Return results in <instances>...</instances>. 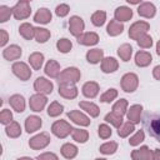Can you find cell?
Masks as SVG:
<instances>
[{"mask_svg": "<svg viewBox=\"0 0 160 160\" xmlns=\"http://www.w3.org/2000/svg\"><path fill=\"white\" fill-rule=\"evenodd\" d=\"M142 124L148 130L149 135L155 138L160 142V114L146 112L142 119Z\"/></svg>", "mask_w": 160, "mask_h": 160, "instance_id": "6da1fadb", "label": "cell"}, {"mask_svg": "<svg viewBox=\"0 0 160 160\" xmlns=\"http://www.w3.org/2000/svg\"><path fill=\"white\" fill-rule=\"evenodd\" d=\"M81 78V72L78 68H74V66H70V68H66L61 71L60 76L58 78L59 80V84H76Z\"/></svg>", "mask_w": 160, "mask_h": 160, "instance_id": "7a4b0ae2", "label": "cell"}, {"mask_svg": "<svg viewBox=\"0 0 160 160\" xmlns=\"http://www.w3.org/2000/svg\"><path fill=\"white\" fill-rule=\"evenodd\" d=\"M72 130L74 128H71V125L65 120H58L51 125V132L59 139L66 138L69 134L72 132Z\"/></svg>", "mask_w": 160, "mask_h": 160, "instance_id": "3957f363", "label": "cell"}, {"mask_svg": "<svg viewBox=\"0 0 160 160\" xmlns=\"http://www.w3.org/2000/svg\"><path fill=\"white\" fill-rule=\"evenodd\" d=\"M121 89L125 92H134L139 86V78L134 72H128L121 78Z\"/></svg>", "mask_w": 160, "mask_h": 160, "instance_id": "277c9868", "label": "cell"}, {"mask_svg": "<svg viewBox=\"0 0 160 160\" xmlns=\"http://www.w3.org/2000/svg\"><path fill=\"white\" fill-rule=\"evenodd\" d=\"M12 9V15L16 20H24L26 18L30 16L31 14V6H30V2L26 1V0H22V1H19L16 2V5Z\"/></svg>", "mask_w": 160, "mask_h": 160, "instance_id": "5b68a950", "label": "cell"}, {"mask_svg": "<svg viewBox=\"0 0 160 160\" xmlns=\"http://www.w3.org/2000/svg\"><path fill=\"white\" fill-rule=\"evenodd\" d=\"M149 29H150L149 22H146V21H135L130 26V29H129V36L132 40H136L138 41L139 38H141L142 35H145Z\"/></svg>", "mask_w": 160, "mask_h": 160, "instance_id": "8992f818", "label": "cell"}, {"mask_svg": "<svg viewBox=\"0 0 160 160\" xmlns=\"http://www.w3.org/2000/svg\"><path fill=\"white\" fill-rule=\"evenodd\" d=\"M50 140L51 139H50V135L48 132H40L29 140V146L32 150H40V149L46 148L50 144Z\"/></svg>", "mask_w": 160, "mask_h": 160, "instance_id": "52a82bcc", "label": "cell"}, {"mask_svg": "<svg viewBox=\"0 0 160 160\" xmlns=\"http://www.w3.org/2000/svg\"><path fill=\"white\" fill-rule=\"evenodd\" d=\"M11 70H12L14 75L18 76V78H19L20 80H22V81L29 80L30 76H31V70H30V68L28 66V64H25V62H22V61H16V62H14L12 66H11Z\"/></svg>", "mask_w": 160, "mask_h": 160, "instance_id": "ba28073f", "label": "cell"}, {"mask_svg": "<svg viewBox=\"0 0 160 160\" xmlns=\"http://www.w3.org/2000/svg\"><path fill=\"white\" fill-rule=\"evenodd\" d=\"M48 102V99L44 94H34L32 96H30V100H29V106L32 111L35 112H40L44 110L45 105Z\"/></svg>", "mask_w": 160, "mask_h": 160, "instance_id": "9c48e42d", "label": "cell"}, {"mask_svg": "<svg viewBox=\"0 0 160 160\" xmlns=\"http://www.w3.org/2000/svg\"><path fill=\"white\" fill-rule=\"evenodd\" d=\"M34 89L36 92L39 94H44V95H48V94H51L52 92V89H54V85L50 80L40 76L35 80L34 82Z\"/></svg>", "mask_w": 160, "mask_h": 160, "instance_id": "30bf717a", "label": "cell"}, {"mask_svg": "<svg viewBox=\"0 0 160 160\" xmlns=\"http://www.w3.org/2000/svg\"><path fill=\"white\" fill-rule=\"evenodd\" d=\"M84 29H85V24H84V20L80 16L74 15L69 19V30L75 38L80 36L82 34Z\"/></svg>", "mask_w": 160, "mask_h": 160, "instance_id": "8fae6325", "label": "cell"}, {"mask_svg": "<svg viewBox=\"0 0 160 160\" xmlns=\"http://www.w3.org/2000/svg\"><path fill=\"white\" fill-rule=\"evenodd\" d=\"M68 118L72 122H75V124H78L80 126H88V125H90V121H91L84 112H81L79 110H71V111H69L68 112Z\"/></svg>", "mask_w": 160, "mask_h": 160, "instance_id": "7c38bea8", "label": "cell"}, {"mask_svg": "<svg viewBox=\"0 0 160 160\" xmlns=\"http://www.w3.org/2000/svg\"><path fill=\"white\" fill-rule=\"evenodd\" d=\"M59 95L65 99H75L78 96V88L74 84H59Z\"/></svg>", "mask_w": 160, "mask_h": 160, "instance_id": "4fadbf2b", "label": "cell"}, {"mask_svg": "<svg viewBox=\"0 0 160 160\" xmlns=\"http://www.w3.org/2000/svg\"><path fill=\"white\" fill-rule=\"evenodd\" d=\"M138 14L142 18H146V19H150V18H154L155 14H156V8L152 2H141L138 8Z\"/></svg>", "mask_w": 160, "mask_h": 160, "instance_id": "5bb4252c", "label": "cell"}, {"mask_svg": "<svg viewBox=\"0 0 160 160\" xmlns=\"http://www.w3.org/2000/svg\"><path fill=\"white\" fill-rule=\"evenodd\" d=\"M22 54V50L19 45H10L8 48H5L2 50V56L4 59L9 60V61H12V60H18Z\"/></svg>", "mask_w": 160, "mask_h": 160, "instance_id": "9a60e30c", "label": "cell"}, {"mask_svg": "<svg viewBox=\"0 0 160 160\" xmlns=\"http://www.w3.org/2000/svg\"><path fill=\"white\" fill-rule=\"evenodd\" d=\"M78 39V42L81 44V45H86V46H91V45H95L99 42V35L96 32H82L80 36L76 38Z\"/></svg>", "mask_w": 160, "mask_h": 160, "instance_id": "2e32d148", "label": "cell"}, {"mask_svg": "<svg viewBox=\"0 0 160 160\" xmlns=\"http://www.w3.org/2000/svg\"><path fill=\"white\" fill-rule=\"evenodd\" d=\"M42 125L41 118L36 116V115H30L26 118L25 120V130L30 134V132H35L36 130H39Z\"/></svg>", "mask_w": 160, "mask_h": 160, "instance_id": "e0dca14e", "label": "cell"}, {"mask_svg": "<svg viewBox=\"0 0 160 160\" xmlns=\"http://www.w3.org/2000/svg\"><path fill=\"white\" fill-rule=\"evenodd\" d=\"M132 160H152V151L148 146H141L140 149L131 151Z\"/></svg>", "mask_w": 160, "mask_h": 160, "instance_id": "ac0fdd59", "label": "cell"}, {"mask_svg": "<svg viewBox=\"0 0 160 160\" xmlns=\"http://www.w3.org/2000/svg\"><path fill=\"white\" fill-rule=\"evenodd\" d=\"M114 16H115V20L119 22L129 21L132 18V10L128 6H119V8H116Z\"/></svg>", "mask_w": 160, "mask_h": 160, "instance_id": "d6986e66", "label": "cell"}, {"mask_svg": "<svg viewBox=\"0 0 160 160\" xmlns=\"http://www.w3.org/2000/svg\"><path fill=\"white\" fill-rule=\"evenodd\" d=\"M10 106L16 111V112H22L25 110V99L20 94H14L9 99Z\"/></svg>", "mask_w": 160, "mask_h": 160, "instance_id": "ffe728a7", "label": "cell"}, {"mask_svg": "<svg viewBox=\"0 0 160 160\" xmlns=\"http://www.w3.org/2000/svg\"><path fill=\"white\" fill-rule=\"evenodd\" d=\"M52 19V15H51V11L46 8H40L36 14L34 15V21L35 22H39V24H49Z\"/></svg>", "mask_w": 160, "mask_h": 160, "instance_id": "44dd1931", "label": "cell"}, {"mask_svg": "<svg viewBox=\"0 0 160 160\" xmlns=\"http://www.w3.org/2000/svg\"><path fill=\"white\" fill-rule=\"evenodd\" d=\"M141 111H142V106L139 104L131 105L130 109L126 111V116L128 120L131 121L132 124H139L140 122V116H141Z\"/></svg>", "mask_w": 160, "mask_h": 160, "instance_id": "7402d4cb", "label": "cell"}, {"mask_svg": "<svg viewBox=\"0 0 160 160\" xmlns=\"http://www.w3.org/2000/svg\"><path fill=\"white\" fill-rule=\"evenodd\" d=\"M119 68V62L115 58H104L102 61H101V70L102 72L105 74H110V72H114L116 71Z\"/></svg>", "mask_w": 160, "mask_h": 160, "instance_id": "603a6c76", "label": "cell"}, {"mask_svg": "<svg viewBox=\"0 0 160 160\" xmlns=\"http://www.w3.org/2000/svg\"><path fill=\"white\" fill-rule=\"evenodd\" d=\"M44 71H45V74H46L48 76H50V78H52V79L59 78L60 74H61V72H60V65H59V62L55 61V60H52V59H50V60L46 62Z\"/></svg>", "mask_w": 160, "mask_h": 160, "instance_id": "cb8c5ba5", "label": "cell"}, {"mask_svg": "<svg viewBox=\"0 0 160 160\" xmlns=\"http://www.w3.org/2000/svg\"><path fill=\"white\" fill-rule=\"evenodd\" d=\"M152 61V56L150 52L148 51H138L136 55H135V64L140 68H145L148 65H150Z\"/></svg>", "mask_w": 160, "mask_h": 160, "instance_id": "d4e9b609", "label": "cell"}, {"mask_svg": "<svg viewBox=\"0 0 160 160\" xmlns=\"http://www.w3.org/2000/svg\"><path fill=\"white\" fill-rule=\"evenodd\" d=\"M99 92V84L95 81H88L82 85V94L89 99H94Z\"/></svg>", "mask_w": 160, "mask_h": 160, "instance_id": "484cf974", "label": "cell"}, {"mask_svg": "<svg viewBox=\"0 0 160 160\" xmlns=\"http://www.w3.org/2000/svg\"><path fill=\"white\" fill-rule=\"evenodd\" d=\"M79 106H80L82 110H85L91 118H98L99 114H100L99 106H98L96 104L91 102V101H80V102H79Z\"/></svg>", "mask_w": 160, "mask_h": 160, "instance_id": "4316f807", "label": "cell"}, {"mask_svg": "<svg viewBox=\"0 0 160 160\" xmlns=\"http://www.w3.org/2000/svg\"><path fill=\"white\" fill-rule=\"evenodd\" d=\"M122 31H124V25H122V22H119V21H116L115 19L110 20V22H109L108 26H106V32H108L110 36L120 35Z\"/></svg>", "mask_w": 160, "mask_h": 160, "instance_id": "83f0119b", "label": "cell"}, {"mask_svg": "<svg viewBox=\"0 0 160 160\" xmlns=\"http://www.w3.org/2000/svg\"><path fill=\"white\" fill-rule=\"evenodd\" d=\"M19 32L25 40H31L35 38V28L29 22H22L19 26Z\"/></svg>", "mask_w": 160, "mask_h": 160, "instance_id": "f1b7e54d", "label": "cell"}, {"mask_svg": "<svg viewBox=\"0 0 160 160\" xmlns=\"http://www.w3.org/2000/svg\"><path fill=\"white\" fill-rule=\"evenodd\" d=\"M104 59V50L101 49H91L86 52V60L90 64H98Z\"/></svg>", "mask_w": 160, "mask_h": 160, "instance_id": "f546056e", "label": "cell"}, {"mask_svg": "<svg viewBox=\"0 0 160 160\" xmlns=\"http://www.w3.org/2000/svg\"><path fill=\"white\" fill-rule=\"evenodd\" d=\"M5 132L9 138H12V139H16L21 135V126L18 121H11L10 124L6 125L5 128Z\"/></svg>", "mask_w": 160, "mask_h": 160, "instance_id": "4dcf8cb0", "label": "cell"}, {"mask_svg": "<svg viewBox=\"0 0 160 160\" xmlns=\"http://www.w3.org/2000/svg\"><path fill=\"white\" fill-rule=\"evenodd\" d=\"M28 60H29V62H30V65L34 70H40L41 66H42V62H44V55L41 52L35 51V52L29 55Z\"/></svg>", "mask_w": 160, "mask_h": 160, "instance_id": "1f68e13d", "label": "cell"}, {"mask_svg": "<svg viewBox=\"0 0 160 160\" xmlns=\"http://www.w3.org/2000/svg\"><path fill=\"white\" fill-rule=\"evenodd\" d=\"M61 151V155L65 158V159H74L76 155H78V148L74 145V144H70V142H66L61 146L60 149Z\"/></svg>", "mask_w": 160, "mask_h": 160, "instance_id": "d6a6232c", "label": "cell"}, {"mask_svg": "<svg viewBox=\"0 0 160 160\" xmlns=\"http://www.w3.org/2000/svg\"><path fill=\"white\" fill-rule=\"evenodd\" d=\"M118 55L122 61H129L132 55V46L129 44H122L118 49Z\"/></svg>", "mask_w": 160, "mask_h": 160, "instance_id": "836d02e7", "label": "cell"}, {"mask_svg": "<svg viewBox=\"0 0 160 160\" xmlns=\"http://www.w3.org/2000/svg\"><path fill=\"white\" fill-rule=\"evenodd\" d=\"M50 39V31L45 28H35V40L40 44L46 42Z\"/></svg>", "mask_w": 160, "mask_h": 160, "instance_id": "e575fe53", "label": "cell"}, {"mask_svg": "<svg viewBox=\"0 0 160 160\" xmlns=\"http://www.w3.org/2000/svg\"><path fill=\"white\" fill-rule=\"evenodd\" d=\"M71 135H72V139L76 142H80V144L86 142L88 139H89V132L86 130H84V129H74Z\"/></svg>", "mask_w": 160, "mask_h": 160, "instance_id": "d590c367", "label": "cell"}, {"mask_svg": "<svg viewBox=\"0 0 160 160\" xmlns=\"http://www.w3.org/2000/svg\"><path fill=\"white\" fill-rule=\"evenodd\" d=\"M134 130H135V124H132L131 121H126V122H124V124L118 129V134H119L120 138H126V136H129Z\"/></svg>", "mask_w": 160, "mask_h": 160, "instance_id": "8d00e7d4", "label": "cell"}, {"mask_svg": "<svg viewBox=\"0 0 160 160\" xmlns=\"http://www.w3.org/2000/svg\"><path fill=\"white\" fill-rule=\"evenodd\" d=\"M128 111V100L126 99H120L112 105V112L118 115H124Z\"/></svg>", "mask_w": 160, "mask_h": 160, "instance_id": "74e56055", "label": "cell"}, {"mask_svg": "<svg viewBox=\"0 0 160 160\" xmlns=\"http://www.w3.org/2000/svg\"><path fill=\"white\" fill-rule=\"evenodd\" d=\"M106 20V12L104 10H98L91 15V22L95 26H102Z\"/></svg>", "mask_w": 160, "mask_h": 160, "instance_id": "f35d334b", "label": "cell"}, {"mask_svg": "<svg viewBox=\"0 0 160 160\" xmlns=\"http://www.w3.org/2000/svg\"><path fill=\"white\" fill-rule=\"evenodd\" d=\"M105 121L112 124L116 129H119V128L122 125V116H121V115H118V114H115V112L111 111V112H109V114L105 115Z\"/></svg>", "mask_w": 160, "mask_h": 160, "instance_id": "ab89813d", "label": "cell"}, {"mask_svg": "<svg viewBox=\"0 0 160 160\" xmlns=\"http://www.w3.org/2000/svg\"><path fill=\"white\" fill-rule=\"evenodd\" d=\"M116 150H118V144L115 141H108V142L100 145V148H99V151L104 155H111Z\"/></svg>", "mask_w": 160, "mask_h": 160, "instance_id": "60d3db41", "label": "cell"}, {"mask_svg": "<svg viewBox=\"0 0 160 160\" xmlns=\"http://www.w3.org/2000/svg\"><path fill=\"white\" fill-rule=\"evenodd\" d=\"M62 110H64V106L60 102L52 101L48 108V115L51 116V118H56L62 112Z\"/></svg>", "mask_w": 160, "mask_h": 160, "instance_id": "b9f144b4", "label": "cell"}, {"mask_svg": "<svg viewBox=\"0 0 160 160\" xmlns=\"http://www.w3.org/2000/svg\"><path fill=\"white\" fill-rule=\"evenodd\" d=\"M56 48H58V50H59L60 52L66 54V52H69V51L71 50V48H72V42H71L69 39L62 38V39L58 40V42H56Z\"/></svg>", "mask_w": 160, "mask_h": 160, "instance_id": "7bdbcfd3", "label": "cell"}, {"mask_svg": "<svg viewBox=\"0 0 160 160\" xmlns=\"http://www.w3.org/2000/svg\"><path fill=\"white\" fill-rule=\"evenodd\" d=\"M118 96V90L111 88V89H108L101 96H100V101L101 102H111L112 100H115Z\"/></svg>", "mask_w": 160, "mask_h": 160, "instance_id": "ee69618b", "label": "cell"}, {"mask_svg": "<svg viewBox=\"0 0 160 160\" xmlns=\"http://www.w3.org/2000/svg\"><path fill=\"white\" fill-rule=\"evenodd\" d=\"M12 14V9H10L6 5L0 6V22H6Z\"/></svg>", "mask_w": 160, "mask_h": 160, "instance_id": "f6af8a7d", "label": "cell"}, {"mask_svg": "<svg viewBox=\"0 0 160 160\" xmlns=\"http://www.w3.org/2000/svg\"><path fill=\"white\" fill-rule=\"evenodd\" d=\"M138 45H139L140 48H142V49H149V48L152 46V38H151L150 35L145 34V35H142L141 38H139Z\"/></svg>", "mask_w": 160, "mask_h": 160, "instance_id": "bcb514c9", "label": "cell"}, {"mask_svg": "<svg viewBox=\"0 0 160 160\" xmlns=\"http://www.w3.org/2000/svg\"><path fill=\"white\" fill-rule=\"evenodd\" d=\"M98 134H99V136H100L101 139H109V138L111 136L112 131H111V128H110L109 125H106V124H101V125H99Z\"/></svg>", "mask_w": 160, "mask_h": 160, "instance_id": "7dc6e473", "label": "cell"}, {"mask_svg": "<svg viewBox=\"0 0 160 160\" xmlns=\"http://www.w3.org/2000/svg\"><path fill=\"white\" fill-rule=\"evenodd\" d=\"M12 121V112L9 109H2L0 112V122L4 125H8Z\"/></svg>", "mask_w": 160, "mask_h": 160, "instance_id": "c3c4849f", "label": "cell"}, {"mask_svg": "<svg viewBox=\"0 0 160 160\" xmlns=\"http://www.w3.org/2000/svg\"><path fill=\"white\" fill-rule=\"evenodd\" d=\"M144 139H145V134H144V131H142V130H139L134 136L130 138L129 144H130L131 146H136V145H139L140 142H142Z\"/></svg>", "mask_w": 160, "mask_h": 160, "instance_id": "681fc988", "label": "cell"}, {"mask_svg": "<svg viewBox=\"0 0 160 160\" xmlns=\"http://www.w3.org/2000/svg\"><path fill=\"white\" fill-rule=\"evenodd\" d=\"M69 11H70V8H69L68 4H60V5H58L56 9H55V14H56L59 18L66 16V15L69 14Z\"/></svg>", "mask_w": 160, "mask_h": 160, "instance_id": "f907efd6", "label": "cell"}, {"mask_svg": "<svg viewBox=\"0 0 160 160\" xmlns=\"http://www.w3.org/2000/svg\"><path fill=\"white\" fill-rule=\"evenodd\" d=\"M36 160H59V158L54 152H42L36 158Z\"/></svg>", "mask_w": 160, "mask_h": 160, "instance_id": "816d5d0a", "label": "cell"}, {"mask_svg": "<svg viewBox=\"0 0 160 160\" xmlns=\"http://www.w3.org/2000/svg\"><path fill=\"white\" fill-rule=\"evenodd\" d=\"M8 40H9V35H8L6 30L0 29V46H5Z\"/></svg>", "mask_w": 160, "mask_h": 160, "instance_id": "f5cc1de1", "label": "cell"}, {"mask_svg": "<svg viewBox=\"0 0 160 160\" xmlns=\"http://www.w3.org/2000/svg\"><path fill=\"white\" fill-rule=\"evenodd\" d=\"M152 76H154V79L160 80V65H156L152 69Z\"/></svg>", "mask_w": 160, "mask_h": 160, "instance_id": "db71d44e", "label": "cell"}, {"mask_svg": "<svg viewBox=\"0 0 160 160\" xmlns=\"http://www.w3.org/2000/svg\"><path fill=\"white\" fill-rule=\"evenodd\" d=\"M152 160H160V149H155L152 151Z\"/></svg>", "mask_w": 160, "mask_h": 160, "instance_id": "11a10c76", "label": "cell"}, {"mask_svg": "<svg viewBox=\"0 0 160 160\" xmlns=\"http://www.w3.org/2000/svg\"><path fill=\"white\" fill-rule=\"evenodd\" d=\"M156 54L160 56V40H159L158 44H156Z\"/></svg>", "mask_w": 160, "mask_h": 160, "instance_id": "9f6ffc18", "label": "cell"}, {"mask_svg": "<svg viewBox=\"0 0 160 160\" xmlns=\"http://www.w3.org/2000/svg\"><path fill=\"white\" fill-rule=\"evenodd\" d=\"M128 2H129V4H134V5H135V4H141L140 1H136V0H128Z\"/></svg>", "mask_w": 160, "mask_h": 160, "instance_id": "6f0895ef", "label": "cell"}, {"mask_svg": "<svg viewBox=\"0 0 160 160\" xmlns=\"http://www.w3.org/2000/svg\"><path fill=\"white\" fill-rule=\"evenodd\" d=\"M18 160H34V159H31V158H29V156H22V158H19Z\"/></svg>", "mask_w": 160, "mask_h": 160, "instance_id": "680465c9", "label": "cell"}, {"mask_svg": "<svg viewBox=\"0 0 160 160\" xmlns=\"http://www.w3.org/2000/svg\"><path fill=\"white\" fill-rule=\"evenodd\" d=\"M95 160H106V159H101V158H99V159H95Z\"/></svg>", "mask_w": 160, "mask_h": 160, "instance_id": "91938a15", "label": "cell"}]
</instances>
